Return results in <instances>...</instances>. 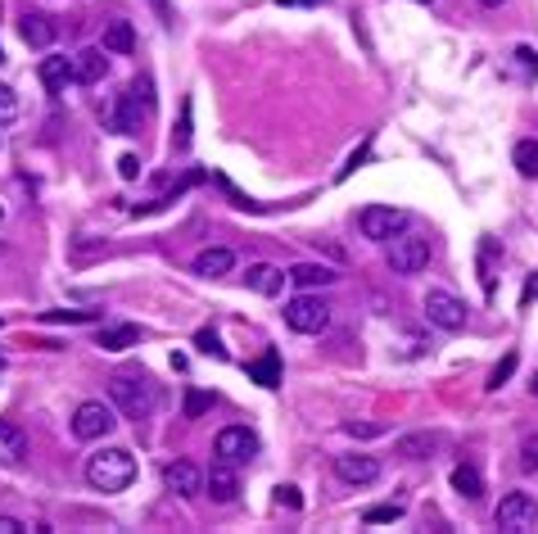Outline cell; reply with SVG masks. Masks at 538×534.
<instances>
[{
  "label": "cell",
  "mask_w": 538,
  "mask_h": 534,
  "mask_svg": "<svg viewBox=\"0 0 538 534\" xmlns=\"http://www.w3.org/2000/svg\"><path fill=\"white\" fill-rule=\"evenodd\" d=\"M136 480V457L127 448H100L87 457V484L100 493H123Z\"/></svg>",
  "instance_id": "1"
},
{
  "label": "cell",
  "mask_w": 538,
  "mask_h": 534,
  "mask_svg": "<svg viewBox=\"0 0 538 534\" xmlns=\"http://www.w3.org/2000/svg\"><path fill=\"white\" fill-rule=\"evenodd\" d=\"M109 399L123 408V417H132V421H145V417H154V408H159V390L150 385V376H141V372H118V376H109Z\"/></svg>",
  "instance_id": "2"
},
{
  "label": "cell",
  "mask_w": 538,
  "mask_h": 534,
  "mask_svg": "<svg viewBox=\"0 0 538 534\" xmlns=\"http://www.w3.org/2000/svg\"><path fill=\"white\" fill-rule=\"evenodd\" d=\"M150 114H154V109H150V105H145V100L127 87L123 96H114V100L105 105V114H100V118H105V127H109V132H118V136H136V132H141V123H145Z\"/></svg>",
  "instance_id": "3"
},
{
  "label": "cell",
  "mask_w": 538,
  "mask_h": 534,
  "mask_svg": "<svg viewBox=\"0 0 538 534\" xmlns=\"http://www.w3.org/2000/svg\"><path fill=\"white\" fill-rule=\"evenodd\" d=\"M389 267L398 277H416L430 267V240L425 235H394L389 240Z\"/></svg>",
  "instance_id": "4"
},
{
  "label": "cell",
  "mask_w": 538,
  "mask_h": 534,
  "mask_svg": "<svg viewBox=\"0 0 538 534\" xmlns=\"http://www.w3.org/2000/svg\"><path fill=\"white\" fill-rule=\"evenodd\" d=\"M286 327L299 331V336H322L331 327V308L317 295H299V299L286 304Z\"/></svg>",
  "instance_id": "5"
},
{
  "label": "cell",
  "mask_w": 538,
  "mask_h": 534,
  "mask_svg": "<svg viewBox=\"0 0 538 534\" xmlns=\"http://www.w3.org/2000/svg\"><path fill=\"white\" fill-rule=\"evenodd\" d=\"M493 520H497V529H506V534H529V529L538 525V502L515 489V493H506V498L497 502Z\"/></svg>",
  "instance_id": "6"
},
{
  "label": "cell",
  "mask_w": 538,
  "mask_h": 534,
  "mask_svg": "<svg viewBox=\"0 0 538 534\" xmlns=\"http://www.w3.org/2000/svg\"><path fill=\"white\" fill-rule=\"evenodd\" d=\"M403 226H407V213L394 208V204H367V208L358 213V231H362L367 240H394Z\"/></svg>",
  "instance_id": "7"
},
{
  "label": "cell",
  "mask_w": 538,
  "mask_h": 534,
  "mask_svg": "<svg viewBox=\"0 0 538 534\" xmlns=\"http://www.w3.org/2000/svg\"><path fill=\"white\" fill-rule=\"evenodd\" d=\"M118 421H114V408H105V403H82L78 412H73V435L82 439V444H91V439H105L109 430H114Z\"/></svg>",
  "instance_id": "8"
},
{
  "label": "cell",
  "mask_w": 538,
  "mask_h": 534,
  "mask_svg": "<svg viewBox=\"0 0 538 534\" xmlns=\"http://www.w3.org/2000/svg\"><path fill=\"white\" fill-rule=\"evenodd\" d=\"M425 318L439 327V331H461L466 327V304L448 290H430L425 295Z\"/></svg>",
  "instance_id": "9"
},
{
  "label": "cell",
  "mask_w": 538,
  "mask_h": 534,
  "mask_svg": "<svg viewBox=\"0 0 538 534\" xmlns=\"http://www.w3.org/2000/svg\"><path fill=\"white\" fill-rule=\"evenodd\" d=\"M213 448H217V457L222 462H249L253 453H258V435L249 430V426H226V430H217V439H213Z\"/></svg>",
  "instance_id": "10"
},
{
  "label": "cell",
  "mask_w": 538,
  "mask_h": 534,
  "mask_svg": "<svg viewBox=\"0 0 538 534\" xmlns=\"http://www.w3.org/2000/svg\"><path fill=\"white\" fill-rule=\"evenodd\" d=\"M163 484H168V493H177V498H195V493L204 489V471H199L195 462L177 457V462L163 466Z\"/></svg>",
  "instance_id": "11"
},
{
  "label": "cell",
  "mask_w": 538,
  "mask_h": 534,
  "mask_svg": "<svg viewBox=\"0 0 538 534\" xmlns=\"http://www.w3.org/2000/svg\"><path fill=\"white\" fill-rule=\"evenodd\" d=\"M335 475L344 484H376L380 480V462L367 457V453H344V457H335Z\"/></svg>",
  "instance_id": "12"
},
{
  "label": "cell",
  "mask_w": 538,
  "mask_h": 534,
  "mask_svg": "<svg viewBox=\"0 0 538 534\" xmlns=\"http://www.w3.org/2000/svg\"><path fill=\"white\" fill-rule=\"evenodd\" d=\"M204 484H208V498L213 502H235L240 498V471H235V462H213V471L204 475Z\"/></svg>",
  "instance_id": "13"
},
{
  "label": "cell",
  "mask_w": 538,
  "mask_h": 534,
  "mask_svg": "<svg viewBox=\"0 0 538 534\" xmlns=\"http://www.w3.org/2000/svg\"><path fill=\"white\" fill-rule=\"evenodd\" d=\"M244 281H249V290L253 295H281L286 290V281H290V272H281V267H272V262H249V272H244Z\"/></svg>",
  "instance_id": "14"
},
{
  "label": "cell",
  "mask_w": 538,
  "mask_h": 534,
  "mask_svg": "<svg viewBox=\"0 0 538 534\" xmlns=\"http://www.w3.org/2000/svg\"><path fill=\"white\" fill-rule=\"evenodd\" d=\"M73 69H78V82H82V87H96V82L109 78V51H105V46H87V51L73 55Z\"/></svg>",
  "instance_id": "15"
},
{
  "label": "cell",
  "mask_w": 538,
  "mask_h": 534,
  "mask_svg": "<svg viewBox=\"0 0 538 534\" xmlns=\"http://www.w3.org/2000/svg\"><path fill=\"white\" fill-rule=\"evenodd\" d=\"M37 78H41V87L46 91H68V82H78V69H73V60L68 55H46L41 64H37Z\"/></svg>",
  "instance_id": "16"
},
{
  "label": "cell",
  "mask_w": 538,
  "mask_h": 534,
  "mask_svg": "<svg viewBox=\"0 0 538 534\" xmlns=\"http://www.w3.org/2000/svg\"><path fill=\"white\" fill-rule=\"evenodd\" d=\"M335 281H340L335 267H322V262H295L290 267V286H299V290H326Z\"/></svg>",
  "instance_id": "17"
},
{
  "label": "cell",
  "mask_w": 538,
  "mask_h": 534,
  "mask_svg": "<svg viewBox=\"0 0 538 534\" xmlns=\"http://www.w3.org/2000/svg\"><path fill=\"white\" fill-rule=\"evenodd\" d=\"M19 32H23V41H28L32 51H50L55 37H59L55 19H50V14H32V10L23 14V28H19Z\"/></svg>",
  "instance_id": "18"
},
{
  "label": "cell",
  "mask_w": 538,
  "mask_h": 534,
  "mask_svg": "<svg viewBox=\"0 0 538 534\" xmlns=\"http://www.w3.org/2000/svg\"><path fill=\"white\" fill-rule=\"evenodd\" d=\"M231 267H235V253L231 249H204V253H195V272L199 277H226L231 272Z\"/></svg>",
  "instance_id": "19"
},
{
  "label": "cell",
  "mask_w": 538,
  "mask_h": 534,
  "mask_svg": "<svg viewBox=\"0 0 538 534\" xmlns=\"http://www.w3.org/2000/svg\"><path fill=\"white\" fill-rule=\"evenodd\" d=\"M105 51H109V55H132V51H136V28L123 23V19L109 23V28H105Z\"/></svg>",
  "instance_id": "20"
},
{
  "label": "cell",
  "mask_w": 538,
  "mask_h": 534,
  "mask_svg": "<svg viewBox=\"0 0 538 534\" xmlns=\"http://www.w3.org/2000/svg\"><path fill=\"white\" fill-rule=\"evenodd\" d=\"M434 448H439V435H403V439L394 444V453L407 457V462H421V457H430Z\"/></svg>",
  "instance_id": "21"
},
{
  "label": "cell",
  "mask_w": 538,
  "mask_h": 534,
  "mask_svg": "<svg viewBox=\"0 0 538 534\" xmlns=\"http://www.w3.org/2000/svg\"><path fill=\"white\" fill-rule=\"evenodd\" d=\"M249 381H258L262 390H277L281 385V358L277 354H262L258 363H249Z\"/></svg>",
  "instance_id": "22"
},
{
  "label": "cell",
  "mask_w": 538,
  "mask_h": 534,
  "mask_svg": "<svg viewBox=\"0 0 538 534\" xmlns=\"http://www.w3.org/2000/svg\"><path fill=\"white\" fill-rule=\"evenodd\" d=\"M0 453H5L10 462H23L28 457V435L10 421H0Z\"/></svg>",
  "instance_id": "23"
},
{
  "label": "cell",
  "mask_w": 538,
  "mask_h": 534,
  "mask_svg": "<svg viewBox=\"0 0 538 534\" xmlns=\"http://www.w3.org/2000/svg\"><path fill=\"white\" fill-rule=\"evenodd\" d=\"M136 340H141V331H136V327H105V331H100V349H105V354L132 349Z\"/></svg>",
  "instance_id": "24"
},
{
  "label": "cell",
  "mask_w": 538,
  "mask_h": 534,
  "mask_svg": "<svg viewBox=\"0 0 538 534\" xmlns=\"http://www.w3.org/2000/svg\"><path fill=\"white\" fill-rule=\"evenodd\" d=\"M452 489H457L461 498H470V502H475V498L484 493V480H479V471H475V466H457V471H452Z\"/></svg>",
  "instance_id": "25"
},
{
  "label": "cell",
  "mask_w": 538,
  "mask_h": 534,
  "mask_svg": "<svg viewBox=\"0 0 538 534\" xmlns=\"http://www.w3.org/2000/svg\"><path fill=\"white\" fill-rule=\"evenodd\" d=\"M511 159H515L520 177H538V141H520V145L511 150Z\"/></svg>",
  "instance_id": "26"
},
{
  "label": "cell",
  "mask_w": 538,
  "mask_h": 534,
  "mask_svg": "<svg viewBox=\"0 0 538 534\" xmlns=\"http://www.w3.org/2000/svg\"><path fill=\"white\" fill-rule=\"evenodd\" d=\"M403 511H407L403 502H380V507H367L362 520H367V525H385V520H398Z\"/></svg>",
  "instance_id": "27"
},
{
  "label": "cell",
  "mask_w": 538,
  "mask_h": 534,
  "mask_svg": "<svg viewBox=\"0 0 538 534\" xmlns=\"http://www.w3.org/2000/svg\"><path fill=\"white\" fill-rule=\"evenodd\" d=\"M208 408H213V394H204V390H190V394H186V421H199Z\"/></svg>",
  "instance_id": "28"
},
{
  "label": "cell",
  "mask_w": 538,
  "mask_h": 534,
  "mask_svg": "<svg viewBox=\"0 0 538 534\" xmlns=\"http://www.w3.org/2000/svg\"><path fill=\"white\" fill-rule=\"evenodd\" d=\"M19 118V96L5 87V82H0V127H10Z\"/></svg>",
  "instance_id": "29"
},
{
  "label": "cell",
  "mask_w": 538,
  "mask_h": 534,
  "mask_svg": "<svg viewBox=\"0 0 538 534\" xmlns=\"http://www.w3.org/2000/svg\"><path fill=\"white\" fill-rule=\"evenodd\" d=\"M172 145H177V150H190V100L181 105V123H177V132H172Z\"/></svg>",
  "instance_id": "30"
},
{
  "label": "cell",
  "mask_w": 538,
  "mask_h": 534,
  "mask_svg": "<svg viewBox=\"0 0 538 534\" xmlns=\"http://www.w3.org/2000/svg\"><path fill=\"white\" fill-rule=\"evenodd\" d=\"M511 372H515V354H506V358L493 367V376H488V390H502V385L511 381Z\"/></svg>",
  "instance_id": "31"
},
{
  "label": "cell",
  "mask_w": 538,
  "mask_h": 534,
  "mask_svg": "<svg viewBox=\"0 0 538 534\" xmlns=\"http://www.w3.org/2000/svg\"><path fill=\"white\" fill-rule=\"evenodd\" d=\"M520 466H524V471H538V435H524V444H520Z\"/></svg>",
  "instance_id": "32"
},
{
  "label": "cell",
  "mask_w": 538,
  "mask_h": 534,
  "mask_svg": "<svg viewBox=\"0 0 538 534\" xmlns=\"http://www.w3.org/2000/svg\"><path fill=\"white\" fill-rule=\"evenodd\" d=\"M195 345H199L204 354H213V358H222V340H217L213 331H199V336H195Z\"/></svg>",
  "instance_id": "33"
},
{
  "label": "cell",
  "mask_w": 538,
  "mask_h": 534,
  "mask_svg": "<svg viewBox=\"0 0 538 534\" xmlns=\"http://www.w3.org/2000/svg\"><path fill=\"white\" fill-rule=\"evenodd\" d=\"M344 430H349V435H385L380 421H344Z\"/></svg>",
  "instance_id": "34"
},
{
  "label": "cell",
  "mask_w": 538,
  "mask_h": 534,
  "mask_svg": "<svg viewBox=\"0 0 538 534\" xmlns=\"http://www.w3.org/2000/svg\"><path fill=\"white\" fill-rule=\"evenodd\" d=\"M118 172H123L127 181H136V177H141V159H136V154H123V159H118Z\"/></svg>",
  "instance_id": "35"
},
{
  "label": "cell",
  "mask_w": 538,
  "mask_h": 534,
  "mask_svg": "<svg viewBox=\"0 0 538 534\" xmlns=\"http://www.w3.org/2000/svg\"><path fill=\"white\" fill-rule=\"evenodd\" d=\"M96 313H64V308H55V313H46V322H91Z\"/></svg>",
  "instance_id": "36"
},
{
  "label": "cell",
  "mask_w": 538,
  "mask_h": 534,
  "mask_svg": "<svg viewBox=\"0 0 538 534\" xmlns=\"http://www.w3.org/2000/svg\"><path fill=\"white\" fill-rule=\"evenodd\" d=\"M277 502H281V507H299V489H295V484H281V489H277Z\"/></svg>",
  "instance_id": "37"
},
{
  "label": "cell",
  "mask_w": 538,
  "mask_h": 534,
  "mask_svg": "<svg viewBox=\"0 0 538 534\" xmlns=\"http://www.w3.org/2000/svg\"><path fill=\"white\" fill-rule=\"evenodd\" d=\"M28 525L23 520H14V516H0V534H23Z\"/></svg>",
  "instance_id": "38"
},
{
  "label": "cell",
  "mask_w": 538,
  "mask_h": 534,
  "mask_svg": "<svg viewBox=\"0 0 538 534\" xmlns=\"http://www.w3.org/2000/svg\"><path fill=\"white\" fill-rule=\"evenodd\" d=\"M533 295H538V277H533V281H529V286H524V304H529V299H533Z\"/></svg>",
  "instance_id": "39"
},
{
  "label": "cell",
  "mask_w": 538,
  "mask_h": 534,
  "mask_svg": "<svg viewBox=\"0 0 538 534\" xmlns=\"http://www.w3.org/2000/svg\"><path fill=\"white\" fill-rule=\"evenodd\" d=\"M277 5H299L304 10V5H317V0H277Z\"/></svg>",
  "instance_id": "40"
},
{
  "label": "cell",
  "mask_w": 538,
  "mask_h": 534,
  "mask_svg": "<svg viewBox=\"0 0 538 534\" xmlns=\"http://www.w3.org/2000/svg\"><path fill=\"white\" fill-rule=\"evenodd\" d=\"M475 5H484V10H497V5H502V0H475Z\"/></svg>",
  "instance_id": "41"
},
{
  "label": "cell",
  "mask_w": 538,
  "mask_h": 534,
  "mask_svg": "<svg viewBox=\"0 0 538 534\" xmlns=\"http://www.w3.org/2000/svg\"><path fill=\"white\" fill-rule=\"evenodd\" d=\"M529 390H533V394H538V376H533V385H529Z\"/></svg>",
  "instance_id": "42"
},
{
  "label": "cell",
  "mask_w": 538,
  "mask_h": 534,
  "mask_svg": "<svg viewBox=\"0 0 538 534\" xmlns=\"http://www.w3.org/2000/svg\"><path fill=\"white\" fill-rule=\"evenodd\" d=\"M0 60H5V55H0Z\"/></svg>",
  "instance_id": "43"
},
{
  "label": "cell",
  "mask_w": 538,
  "mask_h": 534,
  "mask_svg": "<svg viewBox=\"0 0 538 534\" xmlns=\"http://www.w3.org/2000/svg\"><path fill=\"white\" fill-rule=\"evenodd\" d=\"M425 5H430V0H425Z\"/></svg>",
  "instance_id": "44"
}]
</instances>
